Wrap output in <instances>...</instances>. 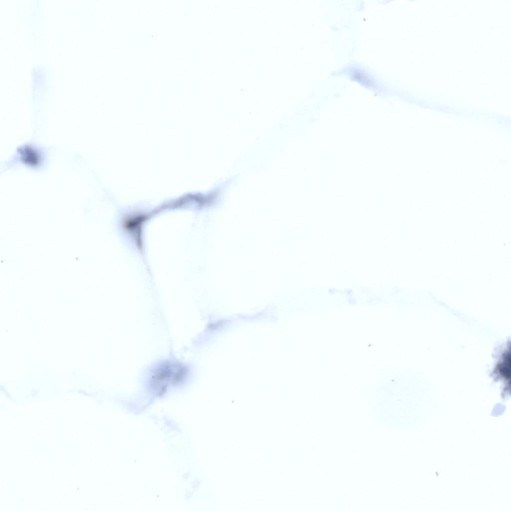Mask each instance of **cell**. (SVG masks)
Listing matches in <instances>:
<instances>
[{
    "label": "cell",
    "mask_w": 511,
    "mask_h": 511,
    "mask_svg": "<svg viewBox=\"0 0 511 511\" xmlns=\"http://www.w3.org/2000/svg\"><path fill=\"white\" fill-rule=\"evenodd\" d=\"M14 158H16V162H20L32 168H36L42 164L43 155L42 151L37 147L26 145L18 149Z\"/></svg>",
    "instance_id": "cell-1"
}]
</instances>
